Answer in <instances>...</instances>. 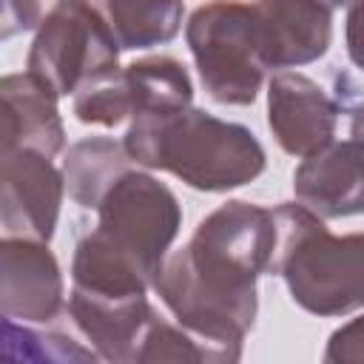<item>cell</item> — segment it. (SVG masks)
I'll use <instances>...</instances> for the list:
<instances>
[{
	"mask_svg": "<svg viewBox=\"0 0 364 364\" xmlns=\"http://www.w3.org/2000/svg\"><path fill=\"white\" fill-rule=\"evenodd\" d=\"M324 361H330V364H364V316H355L330 333Z\"/></svg>",
	"mask_w": 364,
	"mask_h": 364,
	"instance_id": "obj_21",
	"label": "cell"
},
{
	"mask_svg": "<svg viewBox=\"0 0 364 364\" xmlns=\"http://www.w3.org/2000/svg\"><path fill=\"white\" fill-rule=\"evenodd\" d=\"M65 193L63 171L34 148L0 154V225L3 236L51 242Z\"/></svg>",
	"mask_w": 364,
	"mask_h": 364,
	"instance_id": "obj_7",
	"label": "cell"
},
{
	"mask_svg": "<svg viewBox=\"0 0 364 364\" xmlns=\"http://www.w3.org/2000/svg\"><path fill=\"white\" fill-rule=\"evenodd\" d=\"M293 193L321 219L364 213V142L350 136L304 156L293 173Z\"/></svg>",
	"mask_w": 364,
	"mask_h": 364,
	"instance_id": "obj_11",
	"label": "cell"
},
{
	"mask_svg": "<svg viewBox=\"0 0 364 364\" xmlns=\"http://www.w3.org/2000/svg\"><path fill=\"white\" fill-rule=\"evenodd\" d=\"M3 355L34 358V361H94L100 358L91 347H82L63 333H37L26 321L3 318Z\"/></svg>",
	"mask_w": 364,
	"mask_h": 364,
	"instance_id": "obj_18",
	"label": "cell"
},
{
	"mask_svg": "<svg viewBox=\"0 0 364 364\" xmlns=\"http://www.w3.org/2000/svg\"><path fill=\"white\" fill-rule=\"evenodd\" d=\"M77 0H3V40L20 31H37L40 23L57 9Z\"/></svg>",
	"mask_w": 364,
	"mask_h": 364,
	"instance_id": "obj_20",
	"label": "cell"
},
{
	"mask_svg": "<svg viewBox=\"0 0 364 364\" xmlns=\"http://www.w3.org/2000/svg\"><path fill=\"white\" fill-rule=\"evenodd\" d=\"M0 310L3 318L48 324L65 310L63 273L48 242L3 236L0 242Z\"/></svg>",
	"mask_w": 364,
	"mask_h": 364,
	"instance_id": "obj_8",
	"label": "cell"
},
{
	"mask_svg": "<svg viewBox=\"0 0 364 364\" xmlns=\"http://www.w3.org/2000/svg\"><path fill=\"white\" fill-rule=\"evenodd\" d=\"M344 40H347V57H350V63L364 71V0H353L347 6Z\"/></svg>",
	"mask_w": 364,
	"mask_h": 364,
	"instance_id": "obj_22",
	"label": "cell"
},
{
	"mask_svg": "<svg viewBox=\"0 0 364 364\" xmlns=\"http://www.w3.org/2000/svg\"><path fill=\"white\" fill-rule=\"evenodd\" d=\"M276 250L270 273L313 316H344L364 307V233L336 236L301 202L273 208Z\"/></svg>",
	"mask_w": 364,
	"mask_h": 364,
	"instance_id": "obj_4",
	"label": "cell"
},
{
	"mask_svg": "<svg viewBox=\"0 0 364 364\" xmlns=\"http://www.w3.org/2000/svg\"><path fill=\"white\" fill-rule=\"evenodd\" d=\"M71 108L82 125H94V128H117L125 119H134L122 68H114V71L100 74L91 82H85L74 94Z\"/></svg>",
	"mask_w": 364,
	"mask_h": 364,
	"instance_id": "obj_17",
	"label": "cell"
},
{
	"mask_svg": "<svg viewBox=\"0 0 364 364\" xmlns=\"http://www.w3.org/2000/svg\"><path fill=\"white\" fill-rule=\"evenodd\" d=\"M119 43L91 0H77L48 14L28 48L26 71L57 97H74L85 82L119 68Z\"/></svg>",
	"mask_w": 364,
	"mask_h": 364,
	"instance_id": "obj_6",
	"label": "cell"
},
{
	"mask_svg": "<svg viewBox=\"0 0 364 364\" xmlns=\"http://www.w3.org/2000/svg\"><path fill=\"white\" fill-rule=\"evenodd\" d=\"M122 51L154 48L173 40L182 28V0H97Z\"/></svg>",
	"mask_w": 364,
	"mask_h": 364,
	"instance_id": "obj_15",
	"label": "cell"
},
{
	"mask_svg": "<svg viewBox=\"0 0 364 364\" xmlns=\"http://www.w3.org/2000/svg\"><path fill=\"white\" fill-rule=\"evenodd\" d=\"M273 250V208L230 199L165 259L154 293L182 327L208 344L213 361H239L259 313L256 282L270 273Z\"/></svg>",
	"mask_w": 364,
	"mask_h": 364,
	"instance_id": "obj_1",
	"label": "cell"
},
{
	"mask_svg": "<svg viewBox=\"0 0 364 364\" xmlns=\"http://www.w3.org/2000/svg\"><path fill=\"white\" fill-rule=\"evenodd\" d=\"M350 136L364 142V102L350 114Z\"/></svg>",
	"mask_w": 364,
	"mask_h": 364,
	"instance_id": "obj_23",
	"label": "cell"
},
{
	"mask_svg": "<svg viewBox=\"0 0 364 364\" xmlns=\"http://www.w3.org/2000/svg\"><path fill=\"white\" fill-rule=\"evenodd\" d=\"M0 154L14 148H34L57 156L65 145V128L57 108V94L31 71L6 74L0 80Z\"/></svg>",
	"mask_w": 364,
	"mask_h": 364,
	"instance_id": "obj_13",
	"label": "cell"
},
{
	"mask_svg": "<svg viewBox=\"0 0 364 364\" xmlns=\"http://www.w3.org/2000/svg\"><path fill=\"white\" fill-rule=\"evenodd\" d=\"M122 145L131 162L173 173L188 188L205 193L242 188L267 165L264 148L250 128L191 105L131 119Z\"/></svg>",
	"mask_w": 364,
	"mask_h": 364,
	"instance_id": "obj_3",
	"label": "cell"
},
{
	"mask_svg": "<svg viewBox=\"0 0 364 364\" xmlns=\"http://www.w3.org/2000/svg\"><path fill=\"white\" fill-rule=\"evenodd\" d=\"M173 191L145 171H125L97 208V228L71 259V282L108 293H148L179 233Z\"/></svg>",
	"mask_w": 364,
	"mask_h": 364,
	"instance_id": "obj_2",
	"label": "cell"
},
{
	"mask_svg": "<svg viewBox=\"0 0 364 364\" xmlns=\"http://www.w3.org/2000/svg\"><path fill=\"white\" fill-rule=\"evenodd\" d=\"M267 68H299L327 54L333 6L324 0H253Z\"/></svg>",
	"mask_w": 364,
	"mask_h": 364,
	"instance_id": "obj_10",
	"label": "cell"
},
{
	"mask_svg": "<svg viewBox=\"0 0 364 364\" xmlns=\"http://www.w3.org/2000/svg\"><path fill=\"white\" fill-rule=\"evenodd\" d=\"M185 40L208 97L219 105H250L267 77L264 43L253 3L210 0L199 6Z\"/></svg>",
	"mask_w": 364,
	"mask_h": 364,
	"instance_id": "obj_5",
	"label": "cell"
},
{
	"mask_svg": "<svg viewBox=\"0 0 364 364\" xmlns=\"http://www.w3.org/2000/svg\"><path fill=\"white\" fill-rule=\"evenodd\" d=\"M324 3H330V6H333V9H336V6H350V3H353V0H324Z\"/></svg>",
	"mask_w": 364,
	"mask_h": 364,
	"instance_id": "obj_24",
	"label": "cell"
},
{
	"mask_svg": "<svg viewBox=\"0 0 364 364\" xmlns=\"http://www.w3.org/2000/svg\"><path fill=\"white\" fill-rule=\"evenodd\" d=\"M338 105L307 74L279 71L267 82V125L290 156H310L336 136Z\"/></svg>",
	"mask_w": 364,
	"mask_h": 364,
	"instance_id": "obj_9",
	"label": "cell"
},
{
	"mask_svg": "<svg viewBox=\"0 0 364 364\" xmlns=\"http://www.w3.org/2000/svg\"><path fill=\"white\" fill-rule=\"evenodd\" d=\"M65 313L82 341H88V347L100 358L114 364H136L145 330L156 316L145 296L114 299L94 296L77 287H71L68 293Z\"/></svg>",
	"mask_w": 364,
	"mask_h": 364,
	"instance_id": "obj_12",
	"label": "cell"
},
{
	"mask_svg": "<svg viewBox=\"0 0 364 364\" xmlns=\"http://www.w3.org/2000/svg\"><path fill=\"white\" fill-rule=\"evenodd\" d=\"M134 119L142 114L182 111L193 100V82L185 65L173 57H142L122 68Z\"/></svg>",
	"mask_w": 364,
	"mask_h": 364,
	"instance_id": "obj_16",
	"label": "cell"
},
{
	"mask_svg": "<svg viewBox=\"0 0 364 364\" xmlns=\"http://www.w3.org/2000/svg\"><path fill=\"white\" fill-rule=\"evenodd\" d=\"M148 361H213V355L208 344L196 338L188 327H182L179 321L171 324L156 313L145 330L136 355V364H148Z\"/></svg>",
	"mask_w": 364,
	"mask_h": 364,
	"instance_id": "obj_19",
	"label": "cell"
},
{
	"mask_svg": "<svg viewBox=\"0 0 364 364\" xmlns=\"http://www.w3.org/2000/svg\"><path fill=\"white\" fill-rule=\"evenodd\" d=\"M131 156L122 142H114L111 136H85L74 142L65 151L63 159V179L68 196L88 210H97L111 185L131 171Z\"/></svg>",
	"mask_w": 364,
	"mask_h": 364,
	"instance_id": "obj_14",
	"label": "cell"
}]
</instances>
